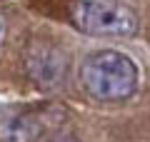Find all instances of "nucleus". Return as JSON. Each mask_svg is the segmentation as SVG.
<instances>
[{"label": "nucleus", "instance_id": "obj_3", "mask_svg": "<svg viewBox=\"0 0 150 142\" xmlns=\"http://www.w3.org/2000/svg\"><path fill=\"white\" fill-rule=\"evenodd\" d=\"M68 55L50 42H30L23 53V70L40 90H53L68 75Z\"/></svg>", "mask_w": 150, "mask_h": 142}, {"label": "nucleus", "instance_id": "obj_1", "mask_svg": "<svg viewBox=\"0 0 150 142\" xmlns=\"http://www.w3.org/2000/svg\"><path fill=\"white\" fill-rule=\"evenodd\" d=\"M80 87L88 92V97L98 102H123L130 100L140 85V70L120 50H95L80 63L78 70Z\"/></svg>", "mask_w": 150, "mask_h": 142}, {"label": "nucleus", "instance_id": "obj_5", "mask_svg": "<svg viewBox=\"0 0 150 142\" xmlns=\"http://www.w3.org/2000/svg\"><path fill=\"white\" fill-rule=\"evenodd\" d=\"M5 35H8V22H5V15L0 13V45L5 42Z\"/></svg>", "mask_w": 150, "mask_h": 142}, {"label": "nucleus", "instance_id": "obj_4", "mask_svg": "<svg viewBox=\"0 0 150 142\" xmlns=\"http://www.w3.org/2000/svg\"><path fill=\"white\" fill-rule=\"evenodd\" d=\"M43 122L33 115H5L0 120V142H38Z\"/></svg>", "mask_w": 150, "mask_h": 142}, {"label": "nucleus", "instance_id": "obj_2", "mask_svg": "<svg viewBox=\"0 0 150 142\" xmlns=\"http://www.w3.org/2000/svg\"><path fill=\"white\" fill-rule=\"evenodd\" d=\"M70 18L80 32L93 37H130L140 27L138 13L120 0H78Z\"/></svg>", "mask_w": 150, "mask_h": 142}, {"label": "nucleus", "instance_id": "obj_6", "mask_svg": "<svg viewBox=\"0 0 150 142\" xmlns=\"http://www.w3.org/2000/svg\"><path fill=\"white\" fill-rule=\"evenodd\" d=\"M55 142H78V140H55Z\"/></svg>", "mask_w": 150, "mask_h": 142}]
</instances>
